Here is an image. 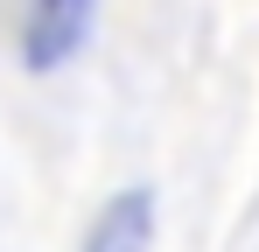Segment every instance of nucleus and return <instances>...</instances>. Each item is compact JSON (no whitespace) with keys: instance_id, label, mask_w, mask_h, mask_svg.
Here are the masks:
<instances>
[{"instance_id":"f257e3e1","label":"nucleus","mask_w":259,"mask_h":252,"mask_svg":"<svg viewBox=\"0 0 259 252\" xmlns=\"http://www.w3.org/2000/svg\"><path fill=\"white\" fill-rule=\"evenodd\" d=\"M91 28H98V0H21L14 56H21L28 77H56L84 56Z\"/></svg>"},{"instance_id":"f03ea898","label":"nucleus","mask_w":259,"mask_h":252,"mask_svg":"<svg viewBox=\"0 0 259 252\" xmlns=\"http://www.w3.org/2000/svg\"><path fill=\"white\" fill-rule=\"evenodd\" d=\"M154 231H161L154 189L147 182H126V189H112L98 203V217L84 224V245L77 252H154Z\"/></svg>"}]
</instances>
